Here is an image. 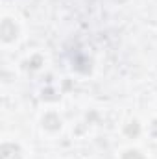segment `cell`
Returning a JSON list of instances; mask_svg holds the SVG:
<instances>
[{
	"mask_svg": "<svg viewBox=\"0 0 157 159\" xmlns=\"http://www.w3.org/2000/svg\"><path fill=\"white\" fill-rule=\"evenodd\" d=\"M0 159H20V148L15 144H4L0 150Z\"/></svg>",
	"mask_w": 157,
	"mask_h": 159,
	"instance_id": "2",
	"label": "cell"
},
{
	"mask_svg": "<svg viewBox=\"0 0 157 159\" xmlns=\"http://www.w3.org/2000/svg\"><path fill=\"white\" fill-rule=\"evenodd\" d=\"M15 37H17V26H15V22H11L9 19H6L2 22V39L6 41V43H9Z\"/></svg>",
	"mask_w": 157,
	"mask_h": 159,
	"instance_id": "1",
	"label": "cell"
},
{
	"mask_svg": "<svg viewBox=\"0 0 157 159\" xmlns=\"http://www.w3.org/2000/svg\"><path fill=\"white\" fill-rule=\"evenodd\" d=\"M43 124L48 128V129H57L59 126H61V122H59V119L54 115V113H50V115H46L44 119H43Z\"/></svg>",
	"mask_w": 157,
	"mask_h": 159,
	"instance_id": "3",
	"label": "cell"
},
{
	"mask_svg": "<svg viewBox=\"0 0 157 159\" xmlns=\"http://www.w3.org/2000/svg\"><path fill=\"white\" fill-rule=\"evenodd\" d=\"M124 159H142V156L139 154V152H126V156H124Z\"/></svg>",
	"mask_w": 157,
	"mask_h": 159,
	"instance_id": "4",
	"label": "cell"
}]
</instances>
